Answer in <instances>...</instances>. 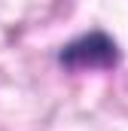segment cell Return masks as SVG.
<instances>
[{
	"instance_id": "obj_1",
	"label": "cell",
	"mask_w": 128,
	"mask_h": 131,
	"mask_svg": "<svg viewBox=\"0 0 128 131\" xmlns=\"http://www.w3.org/2000/svg\"><path fill=\"white\" fill-rule=\"evenodd\" d=\"M58 64L67 70H113L119 64V46L110 34L89 31L61 46Z\"/></svg>"
}]
</instances>
